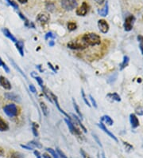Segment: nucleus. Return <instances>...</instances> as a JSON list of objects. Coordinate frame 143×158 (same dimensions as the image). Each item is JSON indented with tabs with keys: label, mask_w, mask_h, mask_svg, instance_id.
Instances as JSON below:
<instances>
[{
	"label": "nucleus",
	"mask_w": 143,
	"mask_h": 158,
	"mask_svg": "<svg viewBox=\"0 0 143 158\" xmlns=\"http://www.w3.org/2000/svg\"><path fill=\"white\" fill-rule=\"evenodd\" d=\"M82 39L83 42L88 46H98L101 43V38L100 35H96L95 33H88L85 34L82 36Z\"/></svg>",
	"instance_id": "nucleus-1"
},
{
	"label": "nucleus",
	"mask_w": 143,
	"mask_h": 158,
	"mask_svg": "<svg viewBox=\"0 0 143 158\" xmlns=\"http://www.w3.org/2000/svg\"><path fill=\"white\" fill-rule=\"evenodd\" d=\"M67 46H68V48L73 50H85L86 48H88V46L83 42L82 38H79L77 39H75V40L69 42L67 44Z\"/></svg>",
	"instance_id": "nucleus-2"
},
{
	"label": "nucleus",
	"mask_w": 143,
	"mask_h": 158,
	"mask_svg": "<svg viewBox=\"0 0 143 158\" xmlns=\"http://www.w3.org/2000/svg\"><path fill=\"white\" fill-rule=\"evenodd\" d=\"M3 111L10 118H14L16 117L18 113V107L14 104H9L6 105V106L3 107Z\"/></svg>",
	"instance_id": "nucleus-3"
},
{
	"label": "nucleus",
	"mask_w": 143,
	"mask_h": 158,
	"mask_svg": "<svg viewBox=\"0 0 143 158\" xmlns=\"http://www.w3.org/2000/svg\"><path fill=\"white\" fill-rule=\"evenodd\" d=\"M61 6L66 11H72L77 6L76 0H61Z\"/></svg>",
	"instance_id": "nucleus-4"
},
{
	"label": "nucleus",
	"mask_w": 143,
	"mask_h": 158,
	"mask_svg": "<svg viewBox=\"0 0 143 158\" xmlns=\"http://www.w3.org/2000/svg\"><path fill=\"white\" fill-rule=\"evenodd\" d=\"M135 22V16H133V15H130V16H128V17L125 19V22H124V24H123L124 30H125L126 31H130L132 30V28H133V26H134Z\"/></svg>",
	"instance_id": "nucleus-5"
},
{
	"label": "nucleus",
	"mask_w": 143,
	"mask_h": 158,
	"mask_svg": "<svg viewBox=\"0 0 143 158\" xmlns=\"http://www.w3.org/2000/svg\"><path fill=\"white\" fill-rule=\"evenodd\" d=\"M64 121H65L67 125H68V127H69L70 132H71L72 134H75V135H78V136L81 135V132H80V131L79 130V129H77V128L76 127V125H75L74 124L72 123V122L71 120H69V119L67 118V119H65Z\"/></svg>",
	"instance_id": "nucleus-6"
},
{
	"label": "nucleus",
	"mask_w": 143,
	"mask_h": 158,
	"mask_svg": "<svg viewBox=\"0 0 143 158\" xmlns=\"http://www.w3.org/2000/svg\"><path fill=\"white\" fill-rule=\"evenodd\" d=\"M88 11V5L86 2H83L82 5L76 10V13L78 16H85Z\"/></svg>",
	"instance_id": "nucleus-7"
},
{
	"label": "nucleus",
	"mask_w": 143,
	"mask_h": 158,
	"mask_svg": "<svg viewBox=\"0 0 143 158\" xmlns=\"http://www.w3.org/2000/svg\"><path fill=\"white\" fill-rule=\"evenodd\" d=\"M98 26H99L100 31L103 34H107L108 32L109 24L104 19H100V20L98 21Z\"/></svg>",
	"instance_id": "nucleus-8"
},
{
	"label": "nucleus",
	"mask_w": 143,
	"mask_h": 158,
	"mask_svg": "<svg viewBox=\"0 0 143 158\" xmlns=\"http://www.w3.org/2000/svg\"><path fill=\"white\" fill-rule=\"evenodd\" d=\"M4 97L7 100L13 101H15V102H18V103H20L21 101H22L21 100L20 96L14 94V93H6L4 94Z\"/></svg>",
	"instance_id": "nucleus-9"
},
{
	"label": "nucleus",
	"mask_w": 143,
	"mask_h": 158,
	"mask_svg": "<svg viewBox=\"0 0 143 158\" xmlns=\"http://www.w3.org/2000/svg\"><path fill=\"white\" fill-rule=\"evenodd\" d=\"M49 18H50V17H49L48 13H46V12H41V13H40V14L37 15V21L38 23L44 24V23H48L49 21Z\"/></svg>",
	"instance_id": "nucleus-10"
},
{
	"label": "nucleus",
	"mask_w": 143,
	"mask_h": 158,
	"mask_svg": "<svg viewBox=\"0 0 143 158\" xmlns=\"http://www.w3.org/2000/svg\"><path fill=\"white\" fill-rule=\"evenodd\" d=\"M0 86L6 90H10L12 88L11 84L9 81L8 79L3 76H0Z\"/></svg>",
	"instance_id": "nucleus-11"
},
{
	"label": "nucleus",
	"mask_w": 143,
	"mask_h": 158,
	"mask_svg": "<svg viewBox=\"0 0 143 158\" xmlns=\"http://www.w3.org/2000/svg\"><path fill=\"white\" fill-rule=\"evenodd\" d=\"M51 98H52V100L54 101V102H55V104H56V106H57L58 110H59V111H60V112L61 113H63V114L64 115V116H65L66 118H68V119L71 120V118H70V117L69 116V114H68V113H66L64 112V111L63 109H61V108L60 107V105H59V102H58V100H57V96H55V95L53 94L52 92H51Z\"/></svg>",
	"instance_id": "nucleus-12"
},
{
	"label": "nucleus",
	"mask_w": 143,
	"mask_h": 158,
	"mask_svg": "<svg viewBox=\"0 0 143 158\" xmlns=\"http://www.w3.org/2000/svg\"><path fill=\"white\" fill-rule=\"evenodd\" d=\"M97 125L99 127H100V129H102V130H103V132H106L107 134V135H108L109 137H111L112 139H113V140H114V141H118L117 137H115V136H114V134H113V133H111V132H110V131H109L108 129H107L106 126L104 125V124H103V123H102V122H101V123H100V124H97Z\"/></svg>",
	"instance_id": "nucleus-13"
},
{
	"label": "nucleus",
	"mask_w": 143,
	"mask_h": 158,
	"mask_svg": "<svg viewBox=\"0 0 143 158\" xmlns=\"http://www.w3.org/2000/svg\"><path fill=\"white\" fill-rule=\"evenodd\" d=\"M130 121L131 124V126L133 129H136L139 125V121L137 119V116L134 113H131L130 115Z\"/></svg>",
	"instance_id": "nucleus-14"
},
{
	"label": "nucleus",
	"mask_w": 143,
	"mask_h": 158,
	"mask_svg": "<svg viewBox=\"0 0 143 158\" xmlns=\"http://www.w3.org/2000/svg\"><path fill=\"white\" fill-rule=\"evenodd\" d=\"M2 31H3V35H5L6 38H8L9 39H11V40L12 41V42H14V43H16L17 42V39H16V38L14 37V35H12L11 33L10 32V30H9L7 28H3V30H2Z\"/></svg>",
	"instance_id": "nucleus-15"
},
{
	"label": "nucleus",
	"mask_w": 143,
	"mask_h": 158,
	"mask_svg": "<svg viewBox=\"0 0 143 158\" xmlns=\"http://www.w3.org/2000/svg\"><path fill=\"white\" fill-rule=\"evenodd\" d=\"M15 45H16V48L19 52V54L21 55V56H24V51H23V49H24V43L22 41H17L15 43Z\"/></svg>",
	"instance_id": "nucleus-16"
},
{
	"label": "nucleus",
	"mask_w": 143,
	"mask_h": 158,
	"mask_svg": "<svg viewBox=\"0 0 143 158\" xmlns=\"http://www.w3.org/2000/svg\"><path fill=\"white\" fill-rule=\"evenodd\" d=\"M98 13H99L100 16H103V17H105L108 14V3H107V2L105 3V5H104L103 8L98 11Z\"/></svg>",
	"instance_id": "nucleus-17"
},
{
	"label": "nucleus",
	"mask_w": 143,
	"mask_h": 158,
	"mask_svg": "<svg viewBox=\"0 0 143 158\" xmlns=\"http://www.w3.org/2000/svg\"><path fill=\"white\" fill-rule=\"evenodd\" d=\"M8 129V124L6 123V121H4L3 118L0 117V131H1V132H4V131H7Z\"/></svg>",
	"instance_id": "nucleus-18"
},
{
	"label": "nucleus",
	"mask_w": 143,
	"mask_h": 158,
	"mask_svg": "<svg viewBox=\"0 0 143 158\" xmlns=\"http://www.w3.org/2000/svg\"><path fill=\"white\" fill-rule=\"evenodd\" d=\"M72 104H73V107H74L75 111L76 112V113H77L78 116H79V118H80L81 120H83V115H82V113L80 112V108L78 106V105L76 104V101H75L74 98H72Z\"/></svg>",
	"instance_id": "nucleus-19"
},
{
	"label": "nucleus",
	"mask_w": 143,
	"mask_h": 158,
	"mask_svg": "<svg viewBox=\"0 0 143 158\" xmlns=\"http://www.w3.org/2000/svg\"><path fill=\"white\" fill-rule=\"evenodd\" d=\"M101 120L104 121V122H106L108 125H112L114 124V121H113V120L111 119V118L109 117L108 115H104V116H103L102 118H101Z\"/></svg>",
	"instance_id": "nucleus-20"
},
{
	"label": "nucleus",
	"mask_w": 143,
	"mask_h": 158,
	"mask_svg": "<svg viewBox=\"0 0 143 158\" xmlns=\"http://www.w3.org/2000/svg\"><path fill=\"white\" fill-rule=\"evenodd\" d=\"M10 60H11V64H12V65H13V66H14V68H15V69H17L18 71L19 72V73H20L22 75L23 77L25 78V79H27V77H26V75L25 74V73H24V72H23L22 70V69H21L20 68H19V66H18L17 64H16V63H15V62H14V61L13 60V59H11V58H10Z\"/></svg>",
	"instance_id": "nucleus-21"
},
{
	"label": "nucleus",
	"mask_w": 143,
	"mask_h": 158,
	"mask_svg": "<svg viewBox=\"0 0 143 158\" xmlns=\"http://www.w3.org/2000/svg\"><path fill=\"white\" fill-rule=\"evenodd\" d=\"M40 106H41V110H42L43 114L45 115L46 117H47V116H48V114H49V110H48V107H47V106H46V104H45V102L41 101Z\"/></svg>",
	"instance_id": "nucleus-22"
},
{
	"label": "nucleus",
	"mask_w": 143,
	"mask_h": 158,
	"mask_svg": "<svg viewBox=\"0 0 143 158\" xmlns=\"http://www.w3.org/2000/svg\"><path fill=\"white\" fill-rule=\"evenodd\" d=\"M72 116L73 117V118L75 119V121H76V122L80 125V126L81 127V129H83V132H87V129H86L85 127H84V125L82 124V122H81V121H80V119L79 118V117H77V116H76V115H74V114H72Z\"/></svg>",
	"instance_id": "nucleus-23"
},
{
	"label": "nucleus",
	"mask_w": 143,
	"mask_h": 158,
	"mask_svg": "<svg viewBox=\"0 0 143 158\" xmlns=\"http://www.w3.org/2000/svg\"><path fill=\"white\" fill-rule=\"evenodd\" d=\"M107 98H111L112 100L116 101H121V98L119 95L116 94V93H114V94H109L107 95Z\"/></svg>",
	"instance_id": "nucleus-24"
},
{
	"label": "nucleus",
	"mask_w": 143,
	"mask_h": 158,
	"mask_svg": "<svg viewBox=\"0 0 143 158\" xmlns=\"http://www.w3.org/2000/svg\"><path fill=\"white\" fill-rule=\"evenodd\" d=\"M129 57H127V56H124L123 57V62L121 63L120 65V69L122 70V69H123L126 66H127V65H128L129 63Z\"/></svg>",
	"instance_id": "nucleus-25"
},
{
	"label": "nucleus",
	"mask_w": 143,
	"mask_h": 158,
	"mask_svg": "<svg viewBox=\"0 0 143 158\" xmlns=\"http://www.w3.org/2000/svg\"><path fill=\"white\" fill-rule=\"evenodd\" d=\"M28 145L32 147V148H34V147H37V148H39V149L42 148V145H41L39 142H37V141H30V142H29Z\"/></svg>",
	"instance_id": "nucleus-26"
},
{
	"label": "nucleus",
	"mask_w": 143,
	"mask_h": 158,
	"mask_svg": "<svg viewBox=\"0 0 143 158\" xmlns=\"http://www.w3.org/2000/svg\"><path fill=\"white\" fill-rule=\"evenodd\" d=\"M76 28H77V25H76V23L70 22V23H68V29H69V30H70V31H73Z\"/></svg>",
	"instance_id": "nucleus-27"
},
{
	"label": "nucleus",
	"mask_w": 143,
	"mask_h": 158,
	"mask_svg": "<svg viewBox=\"0 0 143 158\" xmlns=\"http://www.w3.org/2000/svg\"><path fill=\"white\" fill-rule=\"evenodd\" d=\"M81 95H82V98H83V101H84V103H85L88 107H91V105H90V103H89L88 98H86L85 93H84V90H83V89H81Z\"/></svg>",
	"instance_id": "nucleus-28"
},
{
	"label": "nucleus",
	"mask_w": 143,
	"mask_h": 158,
	"mask_svg": "<svg viewBox=\"0 0 143 158\" xmlns=\"http://www.w3.org/2000/svg\"><path fill=\"white\" fill-rule=\"evenodd\" d=\"M46 150L53 156V158H59V156L57 154V152H56V151L53 149H51V148H46Z\"/></svg>",
	"instance_id": "nucleus-29"
},
{
	"label": "nucleus",
	"mask_w": 143,
	"mask_h": 158,
	"mask_svg": "<svg viewBox=\"0 0 143 158\" xmlns=\"http://www.w3.org/2000/svg\"><path fill=\"white\" fill-rule=\"evenodd\" d=\"M37 127L38 125H36V123L32 124V130H33V133L35 137H38V131H37Z\"/></svg>",
	"instance_id": "nucleus-30"
},
{
	"label": "nucleus",
	"mask_w": 143,
	"mask_h": 158,
	"mask_svg": "<svg viewBox=\"0 0 143 158\" xmlns=\"http://www.w3.org/2000/svg\"><path fill=\"white\" fill-rule=\"evenodd\" d=\"M137 40L139 42V47H140L142 55H143V37L142 36H137Z\"/></svg>",
	"instance_id": "nucleus-31"
},
{
	"label": "nucleus",
	"mask_w": 143,
	"mask_h": 158,
	"mask_svg": "<svg viewBox=\"0 0 143 158\" xmlns=\"http://www.w3.org/2000/svg\"><path fill=\"white\" fill-rule=\"evenodd\" d=\"M11 158H24V155H23L22 153H21V152H15L12 154Z\"/></svg>",
	"instance_id": "nucleus-32"
},
{
	"label": "nucleus",
	"mask_w": 143,
	"mask_h": 158,
	"mask_svg": "<svg viewBox=\"0 0 143 158\" xmlns=\"http://www.w3.org/2000/svg\"><path fill=\"white\" fill-rule=\"evenodd\" d=\"M49 38L54 39V38H56V35H54L53 32H48L46 35V40H48Z\"/></svg>",
	"instance_id": "nucleus-33"
},
{
	"label": "nucleus",
	"mask_w": 143,
	"mask_h": 158,
	"mask_svg": "<svg viewBox=\"0 0 143 158\" xmlns=\"http://www.w3.org/2000/svg\"><path fill=\"white\" fill-rule=\"evenodd\" d=\"M6 2L8 3L9 5H11V6H13L15 10H18V6L16 3H14V1H11V0H6Z\"/></svg>",
	"instance_id": "nucleus-34"
},
{
	"label": "nucleus",
	"mask_w": 143,
	"mask_h": 158,
	"mask_svg": "<svg viewBox=\"0 0 143 158\" xmlns=\"http://www.w3.org/2000/svg\"><path fill=\"white\" fill-rule=\"evenodd\" d=\"M57 154H58V156H60V158H68L67 157V156H65V154H64L59 148H57Z\"/></svg>",
	"instance_id": "nucleus-35"
},
{
	"label": "nucleus",
	"mask_w": 143,
	"mask_h": 158,
	"mask_svg": "<svg viewBox=\"0 0 143 158\" xmlns=\"http://www.w3.org/2000/svg\"><path fill=\"white\" fill-rule=\"evenodd\" d=\"M35 79H36V81H37V83L39 84V86H41V87H42L43 86V79L41 77H39V76H37V77H35Z\"/></svg>",
	"instance_id": "nucleus-36"
},
{
	"label": "nucleus",
	"mask_w": 143,
	"mask_h": 158,
	"mask_svg": "<svg viewBox=\"0 0 143 158\" xmlns=\"http://www.w3.org/2000/svg\"><path fill=\"white\" fill-rule=\"evenodd\" d=\"M89 99H90L91 101H92V106H93L95 108H97V103H96V101H95V100L94 99V98H93L91 94L89 95Z\"/></svg>",
	"instance_id": "nucleus-37"
},
{
	"label": "nucleus",
	"mask_w": 143,
	"mask_h": 158,
	"mask_svg": "<svg viewBox=\"0 0 143 158\" xmlns=\"http://www.w3.org/2000/svg\"><path fill=\"white\" fill-rule=\"evenodd\" d=\"M123 144H124V145H125V147H126V149L127 150V151L133 149V146L130 145V144L127 143V142H123Z\"/></svg>",
	"instance_id": "nucleus-38"
},
{
	"label": "nucleus",
	"mask_w": 143,
	"mask_h": 158,
	"mask_svg": "<svg viewBox=\"0 0 143 158\" xmlns=\"http://www.w3.org/2000/svg\"><path fill=\"white\" fill-rule=\"evenodd\" d=\"M29 90H30V92L34 93V94H35V93L37 92V89H36V88H35V86H34V85H29Z\"/></svg>",
	"instance_id": "nucleus-39"
},
{
	"label": "nucleus",
	"mask_w": 143,
	"mask_h": 158,
	"mask_svg": "<svg viewBox=\"0 0 143 158\" xmlns=\"http://www.w3.org/2000/svg\"><path fill=\"white\" fill-rule=\"evenodd\" d=\"M136 113H137L138 115H143V109L142 107H138L136 109Z\"/></svg>",
	"instance_id": "nucleus-40"
},
{
	"label": "nucleus",
	"mask_w": 143,
	"mask_h": 158,
	"mask_svg": "<svg viewBox=\"0 0 143 158\" xmlns=\"http://www.w3.org/2000/svg\"><path fill=\"white\" fill-rule=\"evenodd\" d=\"M21 147H22V148H23V149H27V150L33 149V148L30 146H29V145H21Z\"/></svg>",
	"instance_id": "nucleus-41"
},
{
	"label": "nucleus",
	"mask_w": 143,
	"mask_h": 158,
	"mask_svg": "<svg viewBox=\"0 0 143 158\" xmlns=\"http://www.w3.org/2000/svg\"><path fill=\"white\" fill-rule=\"evenodd\" d=\"M92 135H93V137H94V138H95V141H97L98 145H100V147H102V144L100 143V140H99V138L97 137V136L95 135V134H92Z\"/></svg>",
	"instance_id": "nucleus-42"
},
{
	"label": "nucleus",
	"mask_w": 143,
	"mask_h": 158,
	"mask_svg": "<svg viewBox=\"0 0 143 158\" xmlns=\"http://www.w3.org/2000/svg\"><path fill=\"white\" fill-rule=\"evenodd\" d=\"M34 155L36 156V157L37 158H41V156L40 152H38L37 150H35L34 152Z\"/></svg>",
	"instance_id": "nucleus-43"
},
{
	"label": "nucleus",
	"mask_w": 143,
	"mask_h": 158,
	"mask_svg": "<svg viewBox=\"0 0 143 158\" xmlns=\"http://www.w3.org/2000/svg\"><path fill=\"white\" fill-rule=\"evenodd\" d=\"M48 66H49V67H50V68H51V69H53V71L55 72V73H57V70H56V69H55L54 67L53 66V65H52V64L50 63V62H48Z\"/></svg>",
	"instance_id": "nucleus-44"
},
{
	"label": "nucleus",
	"mask_w": 143,
	"mask_h": 158,
	"mask_svg": "<svg viewBox=\"0 0 143 158\" xmlns=\"http://www.w3.org/2000/svg\"><path fill=\"white\" fill-rule=\"evenodd\" d=\"M80 153H81V154H82V155H83V158H90V157H88V156L86 155L85 152H83V150H82V149H80Z\"/></svg>",
	"instance_id": "nucleus-45"
},
{
	"label": "nucleus",
	"mask_w": 143,
	"mask_h": 158,
	"mask_svg": "<svg viewBox=\"0 0 143 158\" xmlns=\"http://www.w3.org/2000/svg\"><path fill=\"white\" fill-rule=\"evenodd\" d=\"M4 154V149H3L2 147H0V157H2Z\"/></svg>",
	"instance_id": "nucleus-46"
},
{
	"label": "nucleus",
	"mask_w": 143,
	"mask_h": 158,
	"mask_svg": "<svg viewBox=\"0 0 143 158\" xmlns=\"http://www.w3.org/2000/svg\"><path fill=\"white\" fill-rule=\"evenodd\" d=\"M42 157L44 158H52L51 157H50V156H49V154H47V153H44V154L42 155Z\"/></svg>",
	"instance_id": "nucleus-47"
},
{
	"label": "nucleus",
	"mask_w": 143,
	"mask_h": 158,
	"mask_svg": "<svg viewBox=\"0 0 143 158\" xmlns=\"http://www.w3.org/2000/svg\"><path fill=\"white\" fill-rule=\"evenodd\" d=\"M54 44H55V43H54V41H53V40L49 41V46H54Z\"/></svg>",
	"instance_id": "nucleus-48"
},
{
	"label": "nucleus",
	"mask_w": 143,
	"mask_h": 158,
	"mask_svg": "<svg viewBox=\"0 0 143 158\" xmlns=\"http://www.w3.org/2000/svg\"><path fill=\"white\" fill-rule=\"evenodd\" d=\"M95 3H97L98 4H102L105 0H95Z\"/></svg>",
	"instance_id": "nucleus-49"
},
{
	"label": "nucleus",
	"mask_w": 143,
	"mask_h": 158,
	"mask_svg": "<svg viewBox=\"0 0 143 158\" xmlns=\"http://www.w3.org/2000/svg\"><path fill=\"white\" fill-rule=\"evenodd\" d=\"M31 76L32 77H34V78H35V77H37V74L36 73V72H32Z\"/></svg>",
	"instance_id": "nucleus-50"
},
{
	"label": "nucleus",
	"mask_w": 143,
	"mask_h": 158,
	"mask_svg": "<svg viewBox=\"0 0 143 158\" xmlns=\"http://www.w3.org/2000/svg\"><path fill=\"white\" fill-rule=\"evenodd\" d=\"M18 1L21 3H26L28 2V0H18Z\"/></svg>",
	"instance_id": "nucleus-51"
},
{
	"label": "nucleus",
	"mask_w": 143,
	"mask_h": 158,
	"mask_svg": "<svg viewBox=\"0 0 143 158\" xmlns=\"http://www.w3.org/2000/svg\"><path fill=\"white\" fill-rule=\"evenodd\" d=\"M4 65H5V63L3 62V61L2 60V58L0 57V66H3Z\"/></svg>",
	"instance_id": "nucleus-52"
}]
</instances>
